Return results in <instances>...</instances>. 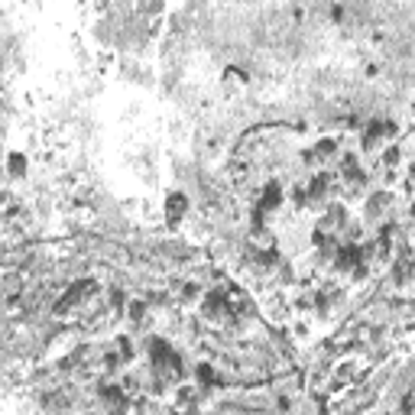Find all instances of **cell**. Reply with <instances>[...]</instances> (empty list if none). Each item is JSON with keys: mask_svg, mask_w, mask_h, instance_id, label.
I'll return each mask as SVG.
<instances>
[{"mask_svg": "<svg viewBox=\"0 0 415 415\" xmlns=\"http://www.w3.org/2000/svg\"><path fill=\"white\" fill-rule=\"evenodd\" d=\"M185 208H188V198H185V195H172L169 198V217L172 220L179 217V214H185Z\"/></svg>", "mask_w": 415, "mask_h": 415, "instance_id": "6da1fadb", "label": "cell"}, {"mask_svg": "<svg viewBox=\"0 0 415 415\" xmlns=\"http://www.w3.org/2000/svg\"><path fill=\"white\" fill-rule=\"evenodd\" d=\"M7 165H10V175H23V172H26V156L13 153V156H10V162H7Z\"/></svg>", "mask_w": 415, "mask_h": 415, "instance_id": "7a4b0ae2", "label": "cell"}]
</instances>
